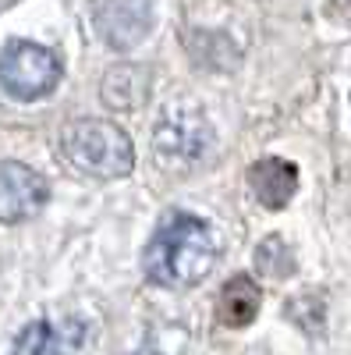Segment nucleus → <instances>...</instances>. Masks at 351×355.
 Wrapping results in <instances>:
<instances>
[{
    "mask_svg": "<svg viewBox=\"0 0 351 355\" xmlns=\"http://www.w3.org/2000/svg\"><path fill=\"white\" fill-rule=\"evenodd\" d=\"M259 302H262V291L252 277L238 274V277H231L220 291V299H217V320L224 323V327L231 331H242L249 327V323L255 320L259 313Z\"/></svg>",
    "mask_w": 351,
    "mask_h": 355,
    "instance_id": "obj_8",
    "label": "nucleus"
},
{
    "mask_svg": "<svg viewBox=\"0 0 351 355\" xmlns=\"http://www.w3.org/2000/svg\"><path fill=\"white\" fill-rule=\"evenodd\" d=\"M217 256V231L206 220L185 210H170L145 245L142 270L160 288H195L210 277Z\"/></svg>",
    "mask_w": 351,
    "mask_h": 355,
    "instance_id": "obj_1",
    "label": "nucleus"
},
{
    "mask_svg": "<svg viewBox=\"0 0 351 355\" xmlns=\"http://www.w3.org/2000/svg\"><path fill=\"white\" fill-rule=\"evenodd\" d=\"M61 153L68 157V164L93 178H125L135 167V146L125 128L100 117L71 121L61 135Z\"/></svg>",
    "mask_w": 351,
    "mask_h": 355,
    "instance_id": "obj_2",
    "label": "nucleus"
},
{
    "mask_svg": "<svg viewBox=\"0 0 351 355\" xmlns=\"http://www.w3.org/2000/svg\"><path fill=\"white\" fill-rule=\"evenodd\" d=\"M50 199V185L39 171L18 160L0 164V224L33 220Z\"/></svg>",
    "mask_w": 351,
    "mask_h": 355,
    "instance_id": "obj_4",
    "label": "nucleus"
},
{
    "mask_svg": "<svg viewBox=\"0 0 351 355\" xmlns=\"http://www.w3.org/2000/svg\"><path fill=\"white\" fill-rule=\"evenodd\" d=\"M249 185L262 206L284 210L298 192V167L284 157H262L249 167Z\"/></svg>",
    "mask_w": 351,
    "mask_h": 355,
    "instance_id": "obj_6",
    "label": "nucleus"
},
{
    "mask_svg": "<svg viewBox=\"0 0 351 355\" xmlns=\"http://www.w3.org/2000/svg\"><path fill=\"white\" fill-rule=\"evenodd\" d=\"M82 345V323L36 320L18 334L15 355H75Z\"/></svg>",
    "mask_w": 351,
    "mask_h": 355,
    "instance_id": "obj_7",
    "label": "nucleus"
},
{
    "mask_svg": "<svg viewBox=\"0 0 351 355\" xmlns=\"http://www.w3.org/2000/svg\"><path fill=\"white\" fill-rule=\"evenodd\" d=\"M93 25L103 43L128 50L153 28V0H93Z\"/></svg>",
    "mask_w": 351,
    "mask_h": 355,
    "instance_id": "obj_5",
    "label": "nucleus"
},
{
    "mask_svg": "<svg viewBox=\"0 0 351 355\" xmlns=\"http://www.w3.org/2000/svg\"><path fill=\"white\" fill-rule=\"evenodd\" d=\"M61 82V61L57 53L28 43V40H15L0 53V89L15 100H43L46 93H53Z\"/></svg>",
    "mask_w": 351,
    "mask_h": 355,
    "instance_id": "obj_3",
    "label": "nucleus"
}]
</instances>
